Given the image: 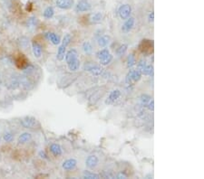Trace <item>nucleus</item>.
Segmentation results:
<instances>
[{
  "instance_id": "f257e3e1",
  "label": "nucleus",
  "mask_w": 204,
  "mask_h": 179,
  "mask_svg": "<svg viewBox=\"0 0 204 179\" xmlns=\"http://www.w3.org/2000/svg\"><path fill=\"white\" fill-rule=\"evenodd\" d=\"M142 72L136 69V70H130V72L127 73L126 78H125V82L126 84L130 85V84H133L134 82H137L141 80L142 78Z\"/></svg>"
},
{
  "instance_id": "f03ea898",
  "label": "nucleus",
  "mask_w": 204,
  "mask_h": 179,
  "mask_svg": "<svg viewBox=\"0 0 204 179\" xmlns=\"http://www.w3.org/2000/svg\"><path fill=\"white\" fill-rule=\"evenodd\" d=\"M118 14L121 19L123 20H126L127 18L130 17L131 14H132V7L130 5L128 4H124L123 6L120 7L119 10H118Z\"/></svg>"
},
{
  "instance_id": "7ed1b4c3",
  "label": "nucleus",
  "mask_w": 204,
  "mask_h": 179,
  "mask_svg": "<svg viewBox=\"0 0 204 179\" xmlns=\"http://www.w3.org/2000/svg\"><path fill=\"white\" fill-rule=\"evenodd\" d=\"M85 70L89 72L91 74H93L94 76H99L101 75L103 72V69L96 64H93V63H87L85 65Z\"/></svg>"
},
{
  "instance_id": "20e7f679",
  "label": "nucleus",
  "mask_w": 204,
  "mask_h": 179,
  "mask_svg": "<svg viewBox=\"0 0 204 179\" xmlns=\"http://www.w3.org/2000/svg\"><path fill=\"white\" fill-rule=\"evenodd\" d=\"M57 7L63 10H67L72 8L75 5V0H55Z\"/></svg>"
},
{
  "instance_id": "39448f33",
  "label": "nucleus",
  "mask_w": 204,
  "mask_h": 179,
  "mask_svg": "<svg viewBox=\"0 0 204 179\" xmlns=\"http://www.w3.org/2000/svg\"><path fill=\"white\" fill-rule=\"evenodd\" d=\"M91 8H92V6L87 0H81L77 3V5L76 6V12H87V11L91 10Z\"/></svg>"
},
{
  "instance_id": "423d86ee",
  "label": "nucleus",
  "mask_w": 204,
  "mask_h": 179,
  "mask_svg": "<svg viewBox=\"0 0 204 179\" xmlns=\"http://www.w3.org/2000/svg\"><path fill=\"white\" fill-rule=\"evenodd\" d=\"M21 124L24 128H33L35 127L36 124V119L34 117L31 116H26L21 120Z\"/></svg>"
},
{
  "instance_id": "0eeeda50",
  "label": "nucleus",
  "mask_w": 204,
  "mask_h": 179,
  "mask_svg": "<svg viewBox=\"0 0 204 179\" xmlns=\"http://www.w3.org/2000/svg\"><path fill=\"white\" fill-rule=\"evenodd\" d=\"M99 163V159L96 156L92 155V156H89L86 160H85V166L89 168V169H94L97 167Z\"/></svg>"
},
{
  "instance_id": "6e6552de",
  "label": "nucleus",
  "mask_w": 204,
  "mask_h": 179,
  "mask_svg": "<svg viewBox=\"0 0 204 179\" xmlns=\"http://www.w3.org/2000/svg\"><path fill=\"white\" fill-rule=\"evenodd\" d=\"M120 96H121L120 90H113L112 92H111L109 96L107 97V99L105 101V104L106 105H110V104H112L113 102H115L119 99Z\"/></svg>"
},
{
  "instance_id": "1a4fd4ad",
  "label": "nucleus",
  "mask_w": 204,
  "mask_h": 179,
  "mask_svg": "<svg viewBox=\"0 0 204 179\" xmlns=\"http://www.w3.org/2000/svg\"><path fill=\"white\" fill-rule=\"evenodd\" d=\"M65 59L66 64H69V63H71V62H73L76 60L78 59V53H77L76 50V49H71L67 52H65Z\"/></svg>"
},
{
  "instance_id": "9d476101",
  "label": "nucleus",
  "mask_w": 204,
  "mask_h": 179,
  "mask_svg": "<svg viewBox=\"0 0 204 179\" xmlns=\"http://www.w3.org/2000/svg\"><path fill=\"white\" fill-rule=\"evenodd\" d=\"M77 161L75 158H69L63 162L62 167L66 171H71L76 167Z\"/></svg>"
},
{
  "instance_id": "9b49d317",
  "label": "nucleus",
  "mask_w": 204,
  "mask_h": 179,
  "mask_svg": "<svg viewBox=\"0 0 204 179\" xmlns=\"http://www.w3.org/2000/svg\"><path fill=\"white\" fill-rule=\"evenodd\" d=\"M134 26V18L133 17H129L125 20L124 24L122 26V30L123 33H129Z\"/></svg>"
},
{
  "instance_id": "f8f14e48",
  "label": "nucleus",
  "mask_w": 204,
  "mask_h": 179,
  "mask_svg": "<svg viewBox=\"0 0 204 179\" xmlns=\"http://www.w3.org/2000/svg\"><path fill=\"white\" fill-rule=\"evenodd\" d=\"M45 36H46V38H47L53 44H55V45H58V44H60V43H61V39H60L59 35H57V34L53 33V32L46 33Z\"/></svg>"
},
{
  "instance_id": "ddd939ff",
  "label": "nucleus",
  "mask_w": 204,
  "mask_h": 179,
  "mask_svg": "<svg viewBox=\"0 0 204 179\" xmlns=\"http://www.w3.org/2000/svg\"><path fill=\"white\" fill-rule=\"evenodd\" d=\"M32 52L34 53V57H36V58H40L42 55V47L35 41L32 43Z\"/></svg>"
},
{
  "instance_id": "4468645a",
  "label": "nucleus",
  "mask_w": 204,
  "mask_h": 179,
  "mask_svg": "<svg viewBox=\"0 0 204 179\" xmlns=\"http://www.w3.org/2000/svg\"><path fill=\"white\" fill-rule=\"evenodd\" d=\"M50 151L55 157H60L63 154V150H62L61 146L59 144H56V143H54V144H52L50 146Z\"/></svg>"
},
{
  "instance_id": "2eb2a0df",
  "label": "nucleus",
  "mask_w": 204,
  "mask_h": 179,
  "mask_svg": "<svg viewBox=\"0 0 204 179\" xmlns=\"http://www.w3.org/2000/svg\"><path fill=\"white\" fill-rule=\"evenodd\" d=\"M66 52V46L64 44H60L58 49H57V54H56V58L58 61H63L65 59V55Z\"/></svg>"
},
{
  "instance_id": "dca6fc26",
  "label": "nucleus",
  "mask_w": 204,
  "mask_h": 179,
  "mask_svg": "<svg viewBox=\"0 0 204 179\" xmlns=\"http://www.w3.org/2000/svg\"><path fill=\"white\" fill-rule=\"evenodd\" d=\"M32 138V135L28 132H25L23 134H21L18 137V143L19 144H26L28 141H30Z\"/></svg>"
},
{
  "instance_id": "f3484780",
  "label": "nucleus",
  "mask_w": 204,
  "mask_h": 179,
  "mask_svg": "<svg viewBox=\"0 0 204 179\" xmlns=\"http://www.w3.org/2000/svg\"><path fill=\"white\" fill-rule=\"evenodd\" d=\"M111 41V37L109 35H103L98 39V44L100 47H106Z\"/></svg>"
},
{
  "instance_id": "a211bd4d",
  "label": "nucleus",
  "mask_w": 204,
  "mask_h": 179,
  "mask_svg": "<svg viewBox=\"0 0 204 179\" xmlns=\"http://www.w3.org/2000/svg\"><path fill=\"white\" fill-rule=\"evenodd\" d=\"M54 15H55V9L52 7H47L43 13V16L45 19H50L54 17Z\"/></svg>"
},
{
  "instance_id": "6ab92c4d",
  "label": "nucleus",
  "mask_w": 204,
  "mask_h": 179,
  "mask_svg": "<svg viewBox=\"0 0 204 179\" xmlns=\"http://www.w3.org/2000/svg\"><path fill=\"white\" fill-rule=\"evenodd\" d=\"M102 20V14L101 12H97L94 13V15H92L91 17V22L94 24H98Z\"/></svg>"
},
{
  "instance_id": "aec40b11",
  "label": "nucleus",
  "mask_w": 204,
  "mask_h": 179,
  "mask_svg": "<svg viewBox=\"0 0 204 179\" xmlns=\"http://www.w3.org/2000/svg\"><path fill=\"white\" fill-rule=\"evenodd\" d=\"M67 66L68 69H69L71 72H76V71H78L79 68H80V61H79V59L76 60L75 62H73L67 64Z\"/></svg>"
},
{
  "instance_id": "412c9836",
  "label": "nucleus",
  "mask_w": 204,
  "mask_h": 179,
  "mask_svg": "<svg viewBox=\"0 0 204 179\" xmlns=\"http://www.w3.org/2000/svg\"><path fill=\"white\" fill-rule=\"evenodd\" d=\"M112 58H113V56H112L111 53H109L108 55H106V56L103 57L102 59L99 60V61H100V64L102 65V66H106V65H108L112 61Z\"/></svg>"
},
{
  "instance_id": "4be33fe9",
  "label": "nucleus",
  "mask_w": 204,
  "mask_h": 179,
  "mask_svg": "<svg viewBox=\"0 0 204 179\" xmlns=\"http://www.w3.org/2000/svg\"><path fill=\"white\" fill-rule=\"evenodd\" d=\"M126 62H127L128 68H132V67H133V66L135 65L136 60H135V57H134V55H133V53H131V54H129V55H128Z\"/></svg>"
},
{
  "instance_id": "5701e85b",
  "label": "nucleus",
  "mask_w": 204,
  "mask_h": 179,
  "mask_svg": "<svg viewBox=\"0 0 204 179\" xmlns=\"http://www.w3.org/2000/svg\"><path fill=\"white\" fill-rule=\"evenodd\" d=\"M127 49H128V44L123 43V44L120 45L119 47H118V49L116 50V54H117L118 56H123V55L126 52Z\"/></svg>"
},
{
  "instance_id": "b1692460",
  "label": "nucleus",
  "mask_w": 204,
  "mask_h": 179,
  "mask_svg": "<svg viewBox=\"0 0 204 179\" xmlns=\"http://www.w3.org/2000/svg\"><path fill=\"white\" fill-rule=\"evenodd\" d=\"M82 48H83V51L85 52L86 54H89L91 53L93 51V46L90 42H85L82 45Z\"/></svg>"
},
{
  "instance_id": "393cba45",
  "label": "nucleus",
  "mask_w": 204,
  "mask_h": 179,
  "mask_svg": "<svg viewBox=\"0 0 204 179\" xmlns=\"http://www.w3.org/2000/svg\"><path fill=\"white\" fill-rule=\"evenodd\" d=\"M142 74L148 75V76H152L153 74V65H146L142 71Z\"/></svg>"
},
{
  "instance_id": "a878e982",
  "label": "nucleus",
  "mask_w": 204,
  "mask_h": 179,
  "mask_svg": "<svg viewBox=\"0 0 204 179\" xmlns=\"http://www.w3.org/2000/svg\"><path fill=\"white\" fill-rule=\"evenodd\" d=\"M84 178L86 179H98L100 178V176L98 174L92 173L90 171H85L84 173Z\"/></svg>"
},
{
  "instance_id": "bb28decb",
  "label": "nucleus",
  "mask_w": 204,
  "mask_h": 179,
  "mask_svg": "<svg viewBox=\"0 0 204 179\" xmlns=\"http://www.w3.org/2000/svg\"><path fill=\"white\" fill-rule=\"evenodd\" d=\"M109 53H110L109 50L106 49V48H104V49H102V50H100V51L96 52V57L99 60H101L102 59L103 57H105L106 55H108Z\"/></svg>"
},
{
  "instance_id": "cd10ccee",
  "label": "nucleus",
  "mask_w": 204,
  "mask_h": 179,
  "mask_svg": "<svg viewBox=\"0 0 204 179\" xmlns=\"http://www.w3.org/2000/svg\"><path fill=\"white\" fill-rule=\"evenodd\" d=\"M151 100H152V97L150 95H148V94H143L141 96V102H142L143 105L146 106Z\"/></svg>"
},
{
  "instance_id": "c85d7f7f",
  "label": "nucleus",
  "mask_w": 204,
  "mask_h": 179,
  "mask_svg": "<svg viewBox=\"0 0 204 179\" xmlns=\"http://www.w3.org/2000/svg\"><path fill=\"white\" fill-rule=\"evenodd\" d=\"M71 40H72L71 35L69 34H66L64 36V38H63V40L61 42H62V44H64V45H65L67 47L68 45H69V43H71Z\"/></svg>"
},
{
  "instance_id": "c756f323",
  "label": "nucleus",
  "mask_w": 204,
  "mask_h": 179,
  "mask_svg": "<svg viewBox=\"0 0 204 179\" xmlns=\"http://www.w3.org/2000/svg\"><path fill=\"white\" fill-rule=\"evenodd\" d=\"M147 65V63H146V61L144 59L140 60L139 61V62H138V65H137V69L142 72V71H143V69L144 68L145 66Z\"/></svg>"
},
{
  "instance_id": "7c9ffc66",
  "label": "nucleus",
  "mask_w": 204,
  "mask_h": 179,
  "mask_svg": "<svg viewBox=\"0 0 204 179\" xmlns=\"http://www.w3.org/2000/svg\"><path fill=\"white\" fill-rule=\"evenodd\" d=\"M13 139H14V136H13L12 133H10V132L5 133V135H4V140H5L6 142H11V141H13Z\"/></svg>"
},
{
  "instance_id": "2f4dec72",
  "label": "nucleus",
  "mask_w": 204,
  "mask_h": 179,
  "mask_svg": "<svg viewBox=\"0 0 204 179\" xmlns=\"http://www.w3.org/2000/svg\"><path fill=\"white\" fill-rule=\"evenodd\" d=\"M146 107L148 108V110H150L151 111H153V110H154V101H153V99L146 105Z\"/></svg>"
},
{
  "instance_id": "473e14b6",
  "label": "nucleus",
  "mask_w": 204,
  "mask_h": 179,
  "mask_svg": "<svg viewBox=\"0 0 204 179\" xmlns=\"http://www.w3.org/2000/svg\"><path fill=\"white\" fill-rule=\"evenodd\" d=\"M116 178L118 179H125L127 178V176L124 174V173H119L117 176H116Z\"/></svg>"
},
{
  "instance_id": "72a5a7b5",
  "label": "nucleus",
  "mask_w": 204,
  "mask_h": 179,
  "mask_svg": "<svg viewBox=\"0 0 204 179\" xmlns=\"http://www.w3.org/2000/svg\"><path fill=\"white\" fill-rule=\"evenodd\" d=\"M148 19H149V22H153V20H154V12H153V11L149 13Z\"/></svg>"
},
{
  "instance_id": "f704fd0d",
  "label": "nucleus",
  "mask_w": 204,
  "mask_h": 179,
  "mask_svg": "<svg viewBox=\"0 0 204 179\" xmlns=\"http://www.w3.org/2000/svg\"><path fill=\"white\" fill-rule=\"evenodd\" d=\"M39 156H40V157H42L44 159H47V158H48V157H47V155L45 154L44 151H40V152H39Z\"/></svg>"
}]
</instances>
